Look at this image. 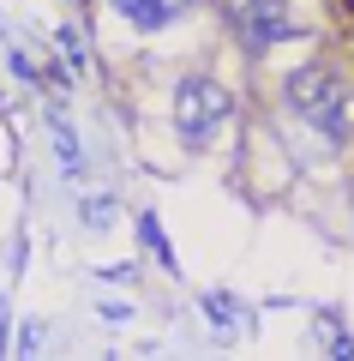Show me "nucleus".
I'll list each match as a JSON object with an SVG mask.
<instances>
[{
    "instance_id": "f257e3e1",
    "label": "nucleus",
    "mask_w": 354,
    "mask_h": 361,
    "mask_svg": "<svg viewBox=\"0 0 354 361\" xmlns=\"http://www.w3.org/2000/svg\"><path fill=\"white\" fill-rule=\"evenodd\" d=\"M282 97H289V109L306 127L324 133V145H348L354 139V97H348V85H342L330 66H294V73L282 78Z\"/></svg>"
},
{
    "instance_id": "f03ea898",
    "label": "nucleus",
    "mask_w": 354,
    "mask_h": 361,
    "mask_svg": "<svg viewBox=\"0 0 354 361\" xmlns=\"http://www.w3.org/2000/svg\"><path fill=\"white\" fill-rule=\"evenodd\" d=\"M228 109H234V97H228V90L216 85V78H204V73L175 78V133H180V145L204 151V145H210L216 133H222Z\"/></svg>"
},
{
    "instance_id": "7ed1b4c3",
    "label": "nucleus",
    "mask_w": 354,
    "mask_h": 361,
    "mask_svg": "<svg viewBox=\"0 0 354 361\" xmlns=\"http://www.w3.org/2000/svg\"><path fill=\"white\" fill-rule=\"evenodd\" d=\"M222 13H228L234 37H241L253 54H265V49H277V42L301 37V18L289 13V0H228Z\"/></svg>"
},
{
    "instance_id": "20e7f679",
    "label": "nucleus",
    "mask_w": 354,
    "mask_h": 361,
    "mask_svg": "<svg viewBox=\"0 0 354 361\" xmlns=\"http://www.w3.org/2000/svg\"><path fill=\"white\" fill-rule=\"evenodd\" d=\"M198 307H204V319H210L216 337H241V331H253V307H246L241 295H228V289H210Z\"/></svg>"
},
{
    "instance_id": "39448f33",
    "label": "nucleus",
    "mask_w": 354,
    "mask_h": 361,
    "mask_svg": "<svg viewBox=\"0 0 354 361\" xmlns=\"http://www.w3.org/2000/svg\"><path fill=\"white\" fill-rule=\"evenodd\" d=\"M114 13L127 18V25H139V30H168L180 6H168V0H114Z\"/></svg>"
},
{
    "instance_id": "423d86ee",
    "label": "nucleus",
    "mask_w": 354,
    "mask_h": 361,
    "mask_svg": "<svg viewBox=\"0 0 354 361\" xmlns=\"http://www.w3.org/2000/svg\"><path fill=\"white\" fill-rule=\"evenodd\" d=\"M54 151H61V169H66V180H84V145H78V133L66 127V115L54 109Z\"/></svg>"
},
{
    "instance_id": "0eeeda50",
    "label": "nucleus",
    "mask_w": 354,
    "mask_h": 361,
    "mask_svg": "<svg viewBox=\"0 0 354 361\" xmlns=\"http://www.w3.org/2000/svg\"><path fill=\"white\" fill-rule=\"evenodd\" d=\"M139 241H144V253H151L163 271H175V277H180V259H175V247H168V235H163V223H156V211H139Z\"/></svg>"
},
{
    "instance_id": "6e6552de",
    "label": "nucleus",
    "mask_w": 354,
    "mask_h": 361,
    "mask_svg": "<svg viewBox=\"0 0 354 361\" xmlns=\"http://www.w3.org/2000/svg\"><path fill=\"white\" fill-rule=\"evenodd\" d=\"M78 223H84L90 235H108V229H114V199H108V193L78 199Z\"/></svg>"
},
{
    "instance_id": "1a4fd4ad",
    "label": "nucleus",
    "mask_w": 354,
    "mask_h": 361,
    "mask_svg": "<svg viewBox=\"0 0 354 361\" xmlns=\"http://www.w3.org/2000/svg\"><path fill=\"white\" fill-rule=\"evenodd\" d=\"M54 37H61V54L78 66V73H84V66H90V42H84V30H78V25H61Z\"/></svg>"
},
{
    "instance_id": "9d476101",
    "label": "nucleus",
    "mask_w": 354,
    "mask_h": 361,
    "mask_svg": "<svg viewBox=\"0 0 354 361\" xmlns=\"http://www.w3.org/2000/svg\"><path fill=\"white\" fill-rule=\"evenodd\" d=\"M18 355H30V349H42V319H25V325H18Z\"/></svg>"
},
{
    "instance_id": "9b49d317",
    "label": "nucleus",
    "mask_w": 354,
    "mask_h": 361,
    "mask_svg": "<svg viewBox=\"0 0 354 361\" xmlns=\"http://www.w3.org/2000/svg\"><path fill=\"white\" fill-rule=\"evenodd\" d=\"M96 277H102V283H132V277H139V265H132V259H127V265H102Z\"/></svg>"
},
{
    "instance_id": "f8f14e48",
    "label": "nucleus",
    "mask_w": 354,
    "mask_h": 361,
    "mask_svg": "<svg viewBox=\"0 0 354 361\" xmlns=\"http://www.w3.org/2000/svg\"><path fill=\"white\" fill-rule=\"evenodd\" d=\"M6 325H13V307H6V301H0V355H6V349H13V337H6Z\"/></svg>"
}]
</instances>
